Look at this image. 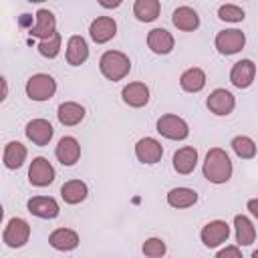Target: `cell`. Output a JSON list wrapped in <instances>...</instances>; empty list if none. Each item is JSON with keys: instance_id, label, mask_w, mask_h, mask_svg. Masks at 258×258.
I'll use <instances>...</instances> for the list:
<instances>
[{"instance_id": "cell-1", "label": "cell", "mask_w": 258, "mask_h": 258, "mask_svg": "<svg viewBox=\"0 0 258 258\" xmlns=\"http://www.w3.org/2000/svg\"><path fill=\"white\" fill-rule=\"evenodd\" d=\"M204 177L212 183H226L232 177V161L228 153L220 147H212L206 153L204 161Z\"/></svg>"}, {"instance_id": "cell-2", "label": "cell", "mask_w": 258, "mask_h": 258, "mask_svg": "<svg viewBox=\"0 0 258 258\" xmlns=\"http://www.w3.org/2000/svg\"><path fill=\"white\" fill-rule=\"evenodd\" d=\"M99 69H101V73H103L105 79H109V81H121V79H125L129 75L131 60H129V56L125 52L107 50L99 58Z\"/></svg>"}, {"instance_id": "cell-3", "label": "cell", "mask_w": 258, "mask_h": 258, "mask_svg": "<svg viewBox=\"0 0 258 258\" xmlns=\"http://www.w3.org/2000/svg\"><path fill=\"white\" fill-rule=\"evenodd\" d=\"M56 91V83L50 75L38 73L26 81V95L32 101H48Z\"/></svg>"}, {"instance_id": "cell-4", "label": "cell", "mask_w": 258, "mask_h": 258, "mask_svg": "<svg viewBox=\"0 0 258 258\" xmlns=\"http://www.w3.org/2000/svg\"><path fill=\"white\" fill-rule=\"evenodd\" d=\"M30 238V226L26 220L22 218H10L6 228H4V234H2V240L6 246L10 248H20L28 242Z\"/></svg>"}, {"instance_id": "cell-5", "label": "cell", "mask_w": 258, "mask_h": 258, "mask_svg": "<svg viewBox=\"0 0 258 258\" xmlns=\"http://www.w3.org/2000/svg\"><path fill=\"white\" fill-rule=\"evenodd\" d=\"M157 131L163 137L173 139V141H181V139H185L189 135L187 123L177 115H161L157 119Z\"/></svg>"}, {"instance_id": "cell-6", "label": "cell", "mask_w": 258, "mask_h": 258, "mask_svg": "<svg viewBox=\"0 0 258 258\" xmlns=\"http://www.w3.org/2000/svg\"><path fill=\"white\" fill-rule=\"evenodd\" d=\"M28 181L36 187L50 185L54 181V167L46 157H34L28 167Z\"/></svg>"}, {"instance_id": "cell-7", "label": "cell", "mask_w": 258, "mask_h": 258, "mask_svg": "<svg viewBox=\"0 0 258 258\" xmlns=\"http://www.w3.org/2000/svg\"><path fill=\"white\" fill-rule=\"evenodd\" d=\"M244 44H246V36L238 28L220 30L218 36H216V48L222 54H236L238 50L244 48Z\"/></svg>"}, {"instance_id": "cell-8", "label": "cell", "mask_w": 258, "mask_h": 258, "mask_svg": "<svg viewBox=\"0 0 258 258\" xmlns=\"http://www.w3.org/2000/svg\"><path fill=\"white\" fill-rule=\"evenodd\" d=\"M28 32H30L32 36L40 38V40L52 38V36L56 34V20H54V14H52L50 10H46V8H40V10L36 12V24L30 26Z\"/></svg>"}, {"instance_id": "cell-9", "label": "cell", "mask_w": 258, "mask_h": 258, "mask_svg": "<svg viewBox=\"0 0 258 258\" xmlns=\"http://www.w3.org/2000/svg\"><path fill=\"white\" fill-rule=\"evenodd\" d=\"M254 77H256V64H254L250 58L238 60V62L232 67V71H230V81H232V85L238 87V89H248V87L252 85Z\"/></svg>"}, {"instance_id": "cell-10", "label": "cell", "mask_w": 258, "mask_h": 258, "mask_svg": "<svg viewBox=\"0 0 258 258\" xmlns=\"http://www.w3.org/2000/svg\"><path fill=\"white\" fill-rule=\"evenodd\" d=\"M228 236H230V226L224 220H214V222L206 224L204 230H202V242L208 248L220 246L222 242L228 240Z\"/></svg>"}, {"instance_id": "cell-11", "label": "cell", "mask_w": 258, "mask_h": 258, "mask_svg": "<svg viewBox=\"0 0 258 258\" xmlns=\"http://www.w3.org/2000/svg\"><path fill=\"white\" fill-rule=\"evenodd\" d=\"M89 32H91V38L97 44H105L117 34V22L111 16H99L91 22Z\"/></svg>"}, {"instance_id": "cell-12", "label": "cell", "mask_w": 258, "mask_h": 258, "mask_svg": "<svg viewBox=\"0 0 258 258\" xmlns=\"http://www.w3.org/2000/svg\"><path fill=\"white\" fill-rule=\"evenodd\" d=\"M234 107H236V99L226 89H216L208 97V109L214 115H230L234 111Z\"/></svg>"}, {"instance_id": "cell-13", "label": "cell", "mask_w": 258, "mask_h": 258, "mask_svg": "<svg viewBox=\"0 0 258 258\" xmlns=\"http://www.w3.org/2000/svg\"><path fill=\"white\" fill-rule=\"evenodd\" d=\"M135 155H137V159L141 161V163H157L159 159H161V155H163V147H161V143L157 141V139H153V137H143V139H139L137 141V145H135Z\"/></svg>"}, {"instance_id": "cell-14", "label": "cell", "mask_w": 258, "mask_h": 258, "mask_svg": "<svg viewBox=\"0 0 258 258\" xmlns=\"http://www.w3.org/2000/svg\"><path fill=\"white\" fill-rule=\"evenodd\" d=\"M28 212L34 214L36 218H44V220H52L58 216V204L54 198H46V196H34L28 200L26 204Z\"/></svg>"}, {"instance_id": "cell-15", "label": "cell", "mask_w": 258, "mask_h": 258, "mask_svg": "<svg viewBox=\"0 0 258 258\" xmlns=\"http://www.w3.org/2000/svg\"><path fill=\"white\" fill-rule=\"evenodd\" d=\"M54 155L62 165H75L79 161V157H81V145H79V141L75 137L67 135V137H62L58 141V145L54 149Z\"/></svg>"}, {"instance_id": "cell-16", "label": "cell", "mask_w": 258, "mask_h": 258, "mask_svg": "<svg viewBox=\"0 0 258 258\" xmlns=\"http://www.w3.org/2000/svg\"><path fill=\"white\" fill-rule=\"evenodd\" d=\"M52 125L46 119H32L26 125V137L34 145H46L52 139Z\"/></svg>"}, {"instance_id": "cell-17", "label": "cell", "mask_w": 258, "mask_h": 258, "mask_svg": "<svg viewBox=\"0 0 258 258\" xmlns=\"http://www.w3.org/2000/svg\"><path fill=\"white\" fill-rule=\"evenodd\" d=\"M173 44H175V40H173L171 32H167L165 28H153L147 34V46L155 54H167V52H171Z\"/></svg>"}, {"instance_id": "cell-18", "label": "cell", "mask_w": 258, "mask_h": 258, "mask_svg": "<svg viewBox=\"0 0 258 258\" xmlns=\"http://www.w3.org/2000/svg\"><path fill=\"white\" fill-rule=\"evenodd\" d=\"M121 97L129 107H143L149 101V89L145 83H129L123 87Z\"/></svg>"}, {"instance_id": "cell-19", "label": "cell", "mask_w": 258, "mask_h": 258, "mask_svg": "<svg viewBox=\"0 0 258 258\" xmlns=\"http://www.w3.org/2000/svg\"><path fill=\"white\" fill-rule=\"evenodd\" d=\"M196 163H198V151L194 147H181L173 153V169L181 175H187L196 169Z\"/></svg>"}, {"instance_id": "cell-20", "label": "cell", "mask_w": 258, "mask_h": 258, "mask_svg": "<svg viewBox=\"0 0 258 258\" xmlns=\"http://www.w3.org/2000/svg\"><path fill=\"white\" fill-rule=\"evenodd\" d=\"M48 244L56 250H62V252L75 250L79 246V234L71 228H58L48 236Z\"/></svg>"}, {"instance_id": "cell-21", "label": "cell", "mask_w": 258, "mask_h": 258, "mask_svg": "<svg viewBox=\"0 0 258 258\" xmlns=\"http://www.w3.org/2000/svg\"><path fill=\"white\" fill-rule=\"evenodd\" d=\"M171 22H173L175 28L189 32V30H196V28L200 26V16H198V12H196L194 8H189V6H179V8L173 10Z\"/></svg>"}, {"instance_id": "cell-22", "label": "cell", "mask_w": 258, "mask_h": 258, "mask_svg": "<svg viewBox=\"0 0 258 258\" xmlns=\"http://www.w3.org/2000/svg\"><path fill=\"white\" fill-rule=\"evenodd\" d=\"M89 58V46H87V40L83 36H71L69 42H67V60L69 64L73 67H79L83 64L85 60Z\"/></svg>"}, {"instance_id": "cell-23", "label": "cell", "mask_w": 258, "mask_h": 258, "mask_svg": "<svg viewBox=\"0 0 258 258\" xmlns=\"http://www.w3.org/2000/svg\"><path fill=\"white\" fill-rule=\"evenodd\" d=\"M56 117H58V121L62 125L73 127V125H79L85 119V109H83V105H79L75 101H67V103H60L58 105Z\"/></svg>"}, {"instance_id": "cell-24", "label": "cell", "mask_w": 258, "mask_h": 258, "mask_svg": "<svg viewBox=\"0 0 258 258\" xmlns=\"http://www.w3.org/2000/svg\"><path fill=\"white\" fill-rule=\"evenodd\" d=\"M89 189H87V183L81 181V179H71V181H64L62 187H60V196L67 204H81L85 198H87Z\"/></svg>"}, {"instance_id": "cell-25", "label": "cell", "mask_w": 258, "mask_h": 258, "mask_svg": "<svg viewBox=\"0 0 258 258\" xmlns=\"http://www.w3.org/2000/svg\"><path fill=\"white\" fill-rule=\"evenodd\" d=\"M179 85L187 93H198V91H202L206 87V73L202 69H198V67H191L179 77Z\"/></svg>"}, {"instance_id": "cell-26", "label": "cell", "mask_w": 258, "mask_h": 258, "mask_svg": "<svg viewBox=\"0 0 258 258\" xmlns=\"http://www.w3.org/2000/svg\"><path fill=\"white\" fill-rule=\"evenodd\" d=\"M2 159H4V165H6L8 169H18V167L24 163V159H26V147H24L20 141H10V143H6Z\"/></svg>"}, {"instance_id": "cell-27", "label": "cell", "mask_w": 258, "mask_h": 258, "mask_svg": "<svg viewBox=\"0 0 258 258\" xmlns=\"http://www.w3.org/2000/svg\"><path fill=\"white\" fill-rule=\"evenodd\" d=\"M234 228H236V240L240 246H250L256 240V228L252 226V222L246 216L238 214L234 218Z\"/></svg>"}, {"instance_id": "cell-28", "label": "cell", "mask_w": 258, "mask_h": 258, "mask_svg": "<svg viewBox=\"0 0 258 258\" xmlns=\"http://www.w3.org/2000/svg\"><path fill=\"white\" fill-rule=\"evenodd\" d=\"M159 10H161V4L157 0H135V4H133V14L141 22L155 20L159 16Z\"/></svg>"}, {"instance_id": "cell-29", "label": "cell", "mask_w": 258, "mask_h": 258, "mask_svg": "<svg viewBox=\"0 0 258 258\" xmlns=\"http://www.w3.org/2000/svg\"><path fill=\"white\" fill-rule=\"evenodd\" d=\"M198 202V194L189 187H173L169 194H167V204L171 208H189Z\"/></svg>"}, {"instance_id": "cell-30", "label": "cell", "mask_w": 258, "mask_h": 258, "mask_svg": "<svg viewBox=\"0 0 258 258\" xmlns=\"http://www.w3.org/2000/svg\"><path fill=\"white\" fill-rule=\"evenodd\" d=\"M232 149H234V153H236L238 157H242V159H252V157L256 155V145H254V141H252L250 137H246V135L234 137V139H232Z\"/></svg>"}, {"instance_id": "cell-31", "label": "cell", "mask_w": 258, "mask_h": 258, "mask_svg": "<svg viewBox=\"0 0 258 258\" xmlns=\"http://www.w3.org/2000/svg\"><path fill=\"white\" fill-rule=\"evenodd\" d=\"M36 48H38V52H40L42 56H46V58H54V56L60 52V34L56 32L52 38H48V40H40Z\"/></svg>"}, {"instance_id": "cell-32", "label": "cell", "mask_w": 258, "mask_h": 258, "mask_svg": "<svg viewBox=\"0 0 258 258\" xmlns=\"http://www.w3.org/2000/svg\"><path fill=\"white\" fill-rule=\"evenodd\" d=\"M218 16L226 22H242L244 20V10L236 4H222L218 10Z\"/></svg>"}, {"instance_id": "cell-33", "label": "cell", "mask_w": 258, "mask_h": 258, "mask_svg": "<svg viewBox=\"0 0 258 258\" xmlns=\"http://www.w3.org/2000/svg\"><path fill=\"white\" fill-rule=\"evenodd\" d=\"M143 254L147 258H163L165 254V244L159 238H147L143 244Z\"/></svg>"}, {"instance_id": "cell-34", "label": "cell", "mask_w": 258, "mask_h": 258, "mask_svg": "<svg viewBox=\"0 0 258 258\" xmlns=\"http://www.w3.org/2000/svg\"><path fill=\"white\" fill-rule=\"evenodd\" d=\"M216 258H242V252L238 250V246H226L216 254Z\"/></svg>"}, {"instance_id": "cell-35", "label": "cell", "mask_w": 258, "mask_h": 258, "mask_svg": "<svg viewBox=\"0 0 258 258\" xmlns=\"http://www.w3.org/2000/svg\"><path fill=\"white\" fill-rule=\"evenodd\" d=\"M248 210H250V214L258 220V198H254V200L248 202Z\"/></svg>"}, {"instance_id": "cell-36", "label": "cell", "mask_w": 258, "mask_h": 258, "mask_svg": "<svg viewBox=\"0 0 258 258\" xmlns=\"http://www.w3.org/2000/svg\"><path fill=\"white\" fill-rule=\"evenodd\" d=\"M252 258H258V250H254V252H252Z\"/></svg>"}]
</instances>
